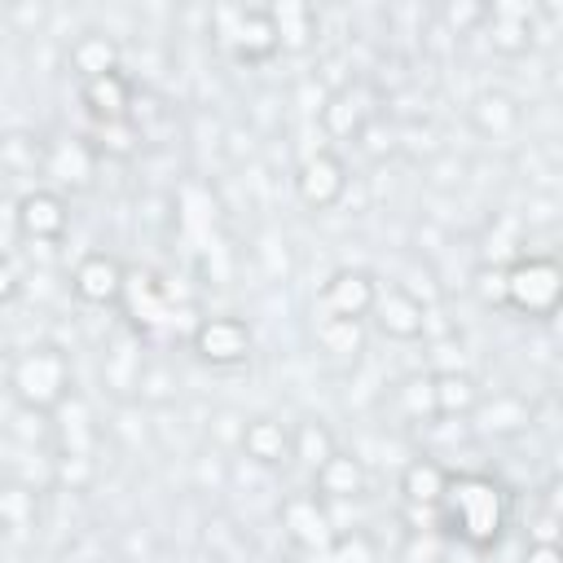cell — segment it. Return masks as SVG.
Here are the masks:
<instances>
[{"label":"cell","instance_id":"cell-1","mask_svg":"<svg viewBox=\"0 0 563 563\" xmlns=\"http://www.w3.org/2000/svg\"><path fill=\"white\" fill-rule=\"evenodd\" d=\"M440 523L449 537L466 541L471 550H488L501 541L506 523H510V497L493 475H453L444 497H440Z\"/></svg>","mask_w":563,"mask_h":563},{"label":"cell","instance_id":"cell-2","mask_svg":"<svg viewBox=\"0 0 563 563\" xmlns=\"http://www.w3.org/2000/svg\"><path fill=\"white\" fill-rule=\"evenodd\" d=\"M501 290H506V308L532 317V321H545L559 312V299H563V268L554 255H519L515 264L501 268Z\"/></svg>","mask_w":563,"mask_h":563},{"label":"cell","instance_id":"cell-3","mask_svg":"<svg viewBox=\"0 0 563 563\" xmlns=\"http://www.w3.org/2000/svg\"><path fill=\"white\" fill-rule=\"evenodd\" d=\"M9 387H13L18 405L48 413V409L66 405V396H70V365H66V356H62L57 347H48V343L26 347V352L13 361V369H9Z\"/></svg>","mask_w":563,"mask_h":563},{"label":"cell","instance_id":"cell-4","mask_svg":"<svg viewBox=\"0 0 563 563\" xmlns=\"http://www.w3.org/2000/svg\"><path fill=\"white\" fill-rule=\"evenodd\" d=\"M295 194L308 211H330L347 194V163L334 150H317L295 167Z\"/></svg>","mask_w":563,"mask_h":563},{"label":"cell","instance_id":"cell-5","mask_svg":"<svg viewBox=\"0 0 563 563\" xmlns=\"http://www.w3.org/2000/svg\"><path fill=\"white\" fill-rule=\"evenodd\" d=\"M374 299H378V282L365 268H339L325 277L317 308H321V317H334V321H365Z\"/></svg>","mask_w":563,"mask_h":563},{"label":"cell","instance_id":"cell-6","mask_svg":"<svg viewBox=\"0 0 563 563\" xmlns=\"http://www.w3.org/2000/svg\"><path fill=\"white\" fill-rule=\"evenodd\" d=\"M123 286H128V268L110 255V251H88L79 255L75 273H70V290L92 303V308H114L123 299Z\"/></svg>","mask_w":563,"mask_h":563},{"label":"cell","instance_id":"cell-7","mask_svg":"<svg viewBox=\"0 0 563 563\" xmlns=\"http://www.w3.org/2000/svg\"><path fill=\"white\" fill-rule=\"evenodd\" d=\"M194 352L207 361V365H242L251 356V325L242 317H207L194 325Z\"/></svg>","mask_w":563,"mask_h":563},{"label":"cell","instance_id":"cell-8","mask_svg":"<svg viewBox=\"0 0 563 563\" xmlns=\"http://www.w3.org/2000/svg\"><path fill=\"white\" fill-rule=\"evenodd\" d=\"M66 224H70V211H66V198L57 189H31L22 194L18 202V233L26 242H62L66 238Z\"/></svg>","mask_w":563,"mask_h":563},{"label":"cell","instance_id":"cell-9","mask_svg":"<svg viewBox=\"0 0 563 563\" xmlns=\"http://www.w3.org/2000/svg\"><path fill=\"white\" fill-rule=\"evenodd\" d=\"M79 101L88 106V114L97 123H123V119H132L136 92H132V79L123 70H106V75L79 84Z\"/></svg>","mask_w":563,"mask_h":563},{"label":"cell","instance_id":"cell-10","mask_svg":"<svg viewBox=\"0 0 563 563\" xmlns=\"http://www.w3.org/2000/svg\"><path fill=\"white\" fill-rule=\"evenodd\" d=\"M369 317L378 321V330H383L387 339H400V343L422 339V330H427V308H422L409 290H400V286L378 290V299H374Z\"/></svg>","mask_w":563,"mask_h":563},{"label":"cell","instance_id":"cell-11","mask_svg":"<svg viewBox=\"0 0 563 563\" xmlns=\"http://www.w3.org/2000/svg\"><path fill=\"white\" fill-rule=\"evenodd\" d=\"M40 172L53 176L62 189H88L92 185V172H97V150L88 141H79V136L53 141V145H44Z\"/></svg>","mask_w":563,"mask_h":563},{"label":"cell","instance_id":"cell-12","mask_svg":"<svg viewBox=\"0 0 563 563\" xmlns=\"http://www.w3.org/2000/svg\"><path fill=\"white\" fill-rule=\"evenodd\" d=\"M282 528H286V537H290L295 545H303V550H321V545L334 537L317 493H295V497H286V501H282Z\"/></svg>","mask_w":563,"mask_h":563},{"label":"cell","instance_id":"cell-13","mask_svg":"<svg viewBox=\"0 0 563 563\" xmlns=\"http://www.w3.org/2000/svg\"><path fill=\"white\" fill-rule=\"evenodd\" d=\"M238 449H242L251 462H260V466H282V462L290 457V427H286L282 418H268V413L246 418Z\"/></svg>","mask_w":563,"mask_h":563},{"label":"cell","instance_id":"cell-14","mask_svg":"<svg viewBox=\"0 0 563 563\" xmlns=\"http://www.w3.org/2000/svg\"><path fill=\"white\" fill-rule=\"evenodd\" d=\"M312 493L325 497V501H352V497H361V493H365V466H361V457L334 449V453L312 471Z\"/></svg>","mask_w":563,"mask_h":563},{"label":"cell","instance_id":"cell-15","mask_svg":"<svg viewBox=\"0 0 563 563\" xmlns=\"http://www.w3.org/2000/svg\"><path fill=\"white\" fill-rule=\"evenodd\" d=\"M449 479H453V471H449L444 462H435V457H413V462H405V471H400V493H405L409 506L435 510L440 497H444V488H449Z\"/></svg>","mask_w":563,"mask_h":563},{"label":"cell","instance_id":"cell-16","mask_svg":"<svg viewBox=\"0 0 563 563\" xmlns=\"http://www.w3.org/2000/svg\"><path fill=\"white\" fill-rule=\"evenodd\" d=\"M431 409H435V418H466V413L479 409V391L457 369L431 374Z\"/></svg>","mask_w":563,"mask_h":563},{"label":"cell","instance_id":"cell-17","mask_svg":"<svg viewBox=\"0 0 563 563\" xmlns=\"http://www.w3.org/2000/svg\"><path fill=\"white\" fill-rule=\"evenodd\" d=\"M361 84L343 88L339 97H330V106H321V123L330 136H361L365 123L374 119V106H361Z\"/></svg>","mask_w":563,"mask_h":563},{"label":"cell","instance_id":"cell-18","mask_svg":"<svg viewBox=\"0 0 563 563\" xmlns=\"http://www.w3.org/2000/svg\"><path fill=\"white\" fill-rule=\"evenodd\" d=\"M70 66H75L79 84H84V79H97V75H106V70H119L114 40H110V35H79V40L70 44Z\"/></svg>","mask_w":563,"mask_h":563},{"label":"cell","instance_id":"cell-19","mask_svg":"<svg viewBox=\"0 0 563 563\" xmlns=\"http://www.w3.org/2000/svg\"><path fill=\"white\" fill-rule=\"evenodd\" d=\"M334 449H339V444H334L330 427H321L317 418H303L299 427H290V457H299L308 471H317Z\"/></svg>","mask_w":563,"mask_h":563},{"label":"cell","instance_id":"cell-20","mask_svg":"<svg viewBox=\"0 0 563 563\" xmlns=\"http://www.w3.org/2000/svg\"><path fill=\"white\" fill-rule=\"evenodd\" d=\"M317 343L330 356H356L361 352V321H334V317H317Z\"/></svg>","mask_w":563,"mask_h":563},{"label":"cell","instance_id":"cell-21","mask_svg":"<svg viewBox=\"0 0 563 563\" xmlns=\"http://www.w3.org/2000/svg\"><path fill=\"white\" fill-rule=\"evenodd\" d=\"M44 163V145L26 132H13V136H0V167L4 172H40Z\"/></svg>","mask_w":563,"mask_h":563},{"label":"cell","instance_id":"cell-22","mask_svg":"<svg viewBox=\"0 0 563 563\" xmlns=\"http://www.w3.org/2000/svg\"><path fill=\"white\" fill-rule=\"evenodd\" d=\"M317 554L321 563H374V545L365 532H334Z\"/></svg>","mask_w":563,"mask_h":563},{"label":"cell","instance_id":"cell-23","mask_svg":"<svg viewBox=\"0 0 563 563\" xmlns=\"http://www.w3.org/2000/svg\"><path fill=\"white\" fill-rule=\"evenodd\" d=\"M515 119H519V110H515L501 92H484V97L475 101V123H479V132L501 136V132H510V128H515Z\"/></svg>","mask_w":563,"mask_h":563},{"label":"cell","instance_id":"cell-24","mask_svg":"<svg viewBox=\"0 0 563 563\" xmlns=\"http://www.w3.org/2000/svg\"><path fill=\"white\" fill-rule=\"evenodd\" d=\"M136 396L150 400V405H163L176 396V374L167 365H141V378H136Z\"/></svg>","mask_w":563,"mask_h":563},{"label":"cell","instance_id":"cell-25","mask_svg":"<svg viewBox=\"0 0 563 563\" xmlns=\"http://www.w3.org/2000/svg\"><path fill=\"white\" fill-rule=\"evenodd\" d=\"M396 559H400V563H413V559H422V563H440V541H435L431 532H427V537H422V532H409Z\"/></svg>","mask_w":563,"mask_h":563},{"label":"cell","instance_id":"cell-26","mask_svg":"<svg viewBox=\"0 0 563 563\" xmlns=\"http://www.w3.org/2000/svg\"><path fill=\"white\" fill-rule=\"evenodd\" d=\"M523 563H563V550H559V541H528Z\"/></svg>","mask_w":563,"mask_h":563},{"label":"cell","instance_id":"cell-27","mask_svg":"<svg viewBox=\"0 0 563 563\" xmlns=\"http://www.w3.org/2000/svg\"><path fill=\"white\" fill-rule=\"evenodd\" d=\"M18 290H22V282H18V268H13V264L0 255V303H9Z\"/></svg>","mask_w":563,"mask_h":563}]
</instances>
